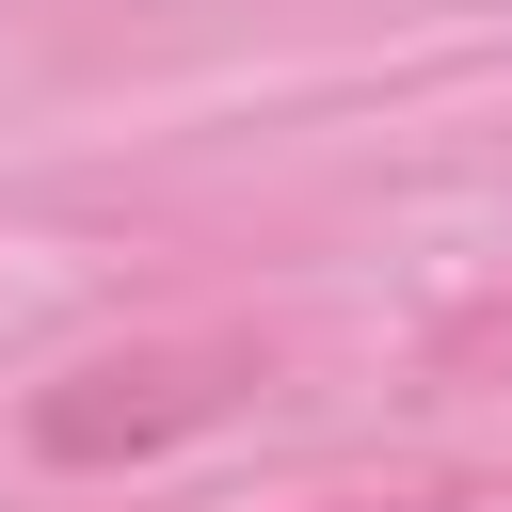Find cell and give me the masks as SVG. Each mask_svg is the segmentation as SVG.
I'll list each match as a JSON object with an SVG mask.
<instances>
[]
</instances>
